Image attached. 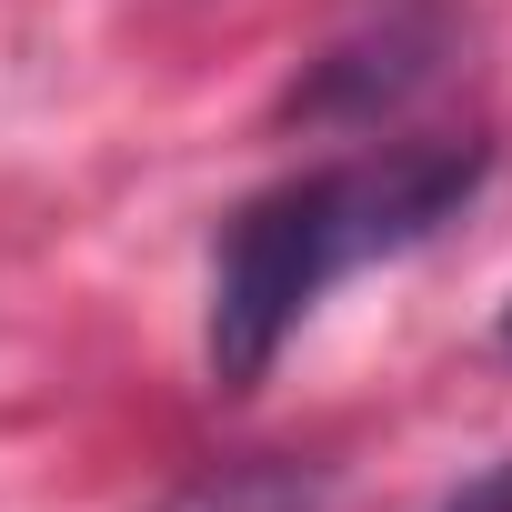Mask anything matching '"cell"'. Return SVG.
Listing matches in <instances>:
<instances>
[{
	"instance_id": "6da1fadb",
	"label": "cell",
	"mask_w": 512,
	"mask_h": 512,
	"mask_svg": "<svg viewBox=\"0 0 512 512\" xmlns=\"http://www.w3.org/2000/svg\"><path fill=\"white\" fill-rule=\"evenodd\" d=\"M482 171H492L482 141H392V151H362V161H332V171H302L262 201H241L211 241V312H201L211 382L251 392L342 272L432 241L482 191Z\"/></svg>"
},
{
	"instance_id": "7a4b0ae2",
	"label": "cell",
	"mask_w": 512,
	"mask_h": 512,
	"mask_svg": "<svg viewBox=\"0 0 512 512\" xmlns=\"http://www.w3.org/2000/svg\"><path fill=\"white\" fill-rule=\"evenodd\" d=\"M432 71H442V21H382V31L342 41L332 61H312V71L282 91V121L372 131V121H382V111H402Z\"/></svg>"
},
{
	"instance_id": "3957f363",
	"label": "cell",
	"mask_w": 512,
	"mask_h": 512,
	"mask_svg": "<svg viewBox=\"0 0 512 512\" xmlns=\"http://www.w3.org/2000/svg\"><path fill=\"white\" fill-rule=\"evenodd\" d=\"M322 502H332V472H322V462L262 452V462H221V472L181 482L161 512H322Z\"/></svg>"
},
{
	"instance_id": "277c9868",
	"label": "cell",
	"mask_w": 512,
	"mask_h": 512,
	"mask_svg": "<svg viewBox=\"0 0 512 512\" xmlns=\"http://www.w3.org/2000/svg\"><path fill=\"white\" fill-rule=\"evenodd\" d=\"M442 512H512V462H492V472H472Z\"/></svg>"
},
{
	"instance_id": "5b68a950",
	"label": "cell",
	"mask_w": 512,
	"mask_h": 512,
	"mask_svg": "<svg viewBox=\"0 0 512 512\" xmlns=\"http://www.w3.org/2000/svg\"><path fill=\"white\" fill-rule=\"evenodd\" d=\"M502 352H512V312H502Z\"/></svg>"
}]
</instances>
